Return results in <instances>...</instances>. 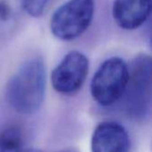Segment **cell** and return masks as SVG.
<instances>
[{
  "instance_id": "obj_3",
  "label": "cell",
  "mask_w": 152,
  "mask_h": 152,
  "mask_svg": "<svg viewBox=\"0 0 152 152\" xmlns=\"http://www.w3.org/2000/svg\"><path fill=\"white\" fill-rule=\"evenodd\" d=\"M128 77V65L121 58L106 60L92 79V96L102 106L112 105L122 98Z\"/></svg>"
},
{
  "instance_id": "obj_4",
  "label": "cell",
  "mask_w": 152,
  "mask_h": 152,
  "mask_svg": "<svg viewBox=\"0 0 152 152\" xmlns=\"http://www.w3.org/2000/svg\"><path fill=\"white\" fill-rule=\"evenodd\" d=\"M94 12V0H69L53 14L51 31L61 40H73L89 28Z\"/></svg>"
},
{
  "instance_id": "obj_10",
  "label": "cell",
  "mask_w": 152,
  "mask_h": 152,
  "mask_svg": "<svg viewBox=\"0 0 152 152\" xmlns=\"http://www.w3.org/2000/svg\"><path fill=\"white\" fill-rule=\"evenodd\" d=\"M53 0H24L26 12L34 17L41 16Z\"/></svg>"
},
{
  "instance_id": "obj_2",
  "label": "cell",
  "mask_w": 152,
  "mask_h": 152,
  "mask_svg": "<svg viewBox=\"0 0 152 152\" xmlns=\"http://www.w3.org/2000/svg\"><path fill=\"white\" fill-rule=\"evenodd\" d=\"M129 77L122 95L126 113L133 118L144 119L151 108V58L139 54L128 66Z\"/></svg>"
},
{
  "instance_id": "obj_8",
  "label": "cell",
  "mask_w": 152,
  "mask_h": 152,
  "mask_svg": "<svg viewBox=\"0 0 152 152\" xmlns=\"http://www.w3.org/2000/svg\"><path fill=\"white\" fill-rule=\"evenodd\" d=\"M25 12L24 0H0V40L16 32Z\"/></svg>"
},
{
  "instance_id": "obj_6",
  "label": "cell",
  "mask_w": 152,
  "mask_h": 152,
  "mask_svg": "<svg viewBox=\"0 0 152 152\" xmlns=\"http://www.w3.org/2000/svg\"><path fill=\"white\" fill-rule=\"evenodd\" d=\"M92 152H128L129 135L117 122L106 121L94 129L91 142Z\"/></svg>"
},
{
  "instance_id": "obj_5",
  "label": "cell",
  "mask_w": 152,
  "mask_h": 152,
  "mask_svg": "<svg viewBox=\"0 0 152 152\" xmlns=\"http://www.w3.org/2000/svg\"><path fill=\"white\" fill-rule=\"evenodd\" d=\"M88 70L89 61L86 56L78 51H72L64 56L52 72V86L61 94H74L83 86Z\"/></svg>"
},
{
  "instance_id": "obj_7",
  "label": "cell",
  "mask_w": 152,
  "mask_h": 152,
  "mask_svg": "<svg viewBox=\"0 0 152 152\" xmlns=\"http://www.w3.org/2000/svg\"><path fill=\"white\" fill-rule=\"evenodd\" d=\"M151 12V0H115L113 18L121 28L133 30L141 27Z\"/></svg>"
},
{
  "instance_id": "obj_9",
  "label": "cell",
  "mask_w": 152,
  "mask_h": 152,
  "mask_svg": "<svg viewBox=\"0 0 152 152\" xmlns=\"http://www.w3.org/2000/svg\"><path fill=\"white\" fill-rule=\"evenodd\" d=\"M0 152H26L19 127L9 126L0 132Z\"/></svg>"
},
{
  "instance_id": "obj_11",
  "label": "cell",
  "mask_w": 152,
  "mask_h": 152,
  "mask_svg": "<svg viewBox=\"0 0 152 152\" xmlns=\"http://www.w3.org/2000/svg\"><path fill=\"white\" fill-rule=\"evenodd\" d=\"M26 152H39L37 151H26Z\"/></svg>"
},
{
  "instance_id": "obj_1",
  "label": "cell",
  "mask_w": 152,
  "mask_h": 152,
  "mask_svg": "<svg viewBox=\"0 0 152 152\" xmlns=\"http://www.w3.org/2000/svg\"><path fill=\"white\" fill-rule=\"evenodd\" d=\"M45 92V67L42 58L25 61L12 76L6 86L10 106L21 115H32L41 108Z\"/></svg>"
}]
</instances>
